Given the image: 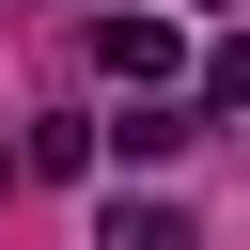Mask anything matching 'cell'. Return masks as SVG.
I'll list each match as a JSON object with an SVG mask.
<instances>
[{"mask_svg":"<svg viewBox=\"0 0 250 250\" xmlns=\"http://www.w3.org/2000/svg\"><path fill=\"white\" fill-rule=\"evenodd\" d=\"M188 141H203V109H172V94H141V109L109 125V156H141V172H156V156H188Z\"/></svg>","mask_w":250,"mask_h":250,"instance_id":"7a4b0ae2","label":"cell"},{"mask_svg":"<svg viewBox=\"0 0 250 250\" xmlns=\"http://www.w3.org/2000/svg\"><path fill=\"white\" fill-rule=\"evenodd\" d=\"M203 109H250V31H234V47L203 62Z\"/></svg>","mask_w":250,"mask_h":250,"instance_id":"277c9868","label":"cell"},{"mask_svg":"<svg viewBox=\"0 0 250 250\" xmlns=\"http://www.w3.org/2000/svg\"><path fill=\"white\" fill-rule=\"evenodd\" d=\"M94 62H109V78H141V94H156V78H172V62H188V47H172V16H94Z\"/></svg>","mask_w":250,"mask_h":250,"instance_id":"6da1fadb","label":"cell"},{"mask_svg":"<svg viewBox=\"0 0 250 250\" xmlns=\"http://www.w3.org/2000/svg\"><path fill=\"white\" fill-rule=\"evenodd\" d=\"M109 250H203L188 203H109Z\"/></svg>","mask_w":250,"mask_h":250,"instance_id":"3957f363","label":"cell"}]
</instances>
